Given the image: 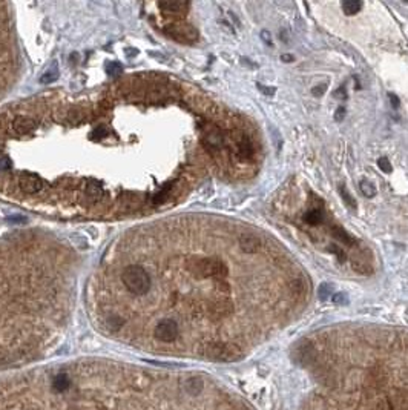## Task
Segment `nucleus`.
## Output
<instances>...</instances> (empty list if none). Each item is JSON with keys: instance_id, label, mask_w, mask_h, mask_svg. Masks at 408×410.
I'll use <instances>...</instances> for the list:
<instances>
[{"instance_id": "393cba45", "label": "nucleus", "mask_w": 408, "mask_h": 410, "mask_svg": "<svg viewBox=\"0 0 408 410\" xmlns=\"http://www.w3.org/2000/svg\"><path fill=\"white\" fill-rule=\"evenodd\" d=\"M388 98H390V103H391V108L393 109H397L399 106H400V101H399V98H397V95L396 94H388Z\"/></svg>"}, {"instance_id": "6e6552de", "label": "nucleus", "mask_w": 408, "mask_h": 410, "mask_svg": "<svg viewBox=\"0 0 408 410\" xmlns=\"http://www.w3.org/2000/svg\"><path fill=\"white\" fill-rule=\"evenodd\" d=\"M238 247L244 253H258L263 249V240L259 235L252 232H243L238 237Z\"/></svg>"}, {"instance_id": "f03ea898", "label": "nucleus", "mask_w": 408, "mask_h": 410, "mask_svg": "<svg viewBox=\"0 0 408 410\" xmlns=\"http://www.w3.org/2000/svg\"><path fill=\"white\" fill-rule=\"evenodd\" d=\"M224 265L180 250L173 220L125 231L101 257L86 306L103 337L144 353L234 363L270 332L240 304L203 289Z\"/></svg>"}, {"instance_id": "a211bd4d", "label": "nucleus", "mask_w": 408, "mask_h": 410, "mask_svg": "<svg viewBox=\"0 0 408 410\" xmlns=\"http://www.w3.org/2000/svg\"><path fill=\"white\" fill-rule=\"evenodd\" d=\"M378 166H379L381 171H384V172H387V174H390V172L393 171V166H391V163H390V160H388L387 157H381V159L378 160Z\"/></svg>"}, {"instance_id": "f257e3e1", "label": "nucleus", "mask_w": 408, "mask_h": 410, "mask_svg": "<svg viewBox=\"0 0 408 410\" xmlns=\"http://www.w3.org/2000/svg\"><path fill=\"white\" fill-rule=\"evenodd\" d=\"M183 100L161 74L42 92L0 108V198L63 220L149 217L178 198L166 116Z\"/></svg>"}, {"instance_id": "1a4fd4ad", "label": "nucleus", "mask_w": 408, "mask_h": 410, "mask_svg": "<svg viewBox=\"0 0 408 410\" xmlns=\"http://www.w3.org/2000/svg\"><path fill=\"white\" fill-rule=\"evenodd\" d=\"M287 292L293 301L298 303L307 293V283L303 278H293L287 283Z\"/></svg>"}, {"instance_id": "39448f33", "label": "nucleus", "mask_w": 408, "mask_h": 410, "mask_svg": "<svg viewBox=\"0 0 408 410\" xmlns=\"http://www.w3.org/2000/svg\"><path fill=\"white\" fill-rule=\"evenodd\" d=\"M306 375L298 410H408V335L328 332L301 341Z\"/></svg>"}, {"instance_id": "2eb2a0df", "label": "nucleus", "mask_w": 408, "mask_h": 410, "mask_svg": "<svg viewBox=\"0 0 408 410\" xmlns=\"http://www.w3.org/2000/svg\"><path fill=\"white\" fill-rule=\"evenodd\" d=\"M339 195L342 197V200H344V203L348 206V208H352V209H356V200L352 197V194L344 188V186H339Z\"/></svg>"}, {"instance_id": "b1692460", "label": "nucleus", "mask_w": 408, "mask_h": 410, "mask_svg": "<svg viewBox=\"0 0 408 410\" xmlns=\"http://www.w3.org/2000/svg\"><path fill=\"white\" fill-rule=\"evenodd\" d=\"M325 91H327V85H318V86H315V88L312 89V94H313L315 97H321Z\"/></svg>"}, {"instance_id": "f3484780", "label": "nucleus", "mask_w": 408, "mask_h": 410, "mask_svg": "<svg viewBox=\"0 0 408 410\" xmlns=\"http://www.w3.org/2000/svg\"><path fill=\"white\" fill-rule=\"evenodd\" d=\"M328 250L331 252V253H335L336 257H338V260L341 263H344L345 260H347V255H345V252L339 247V246H336V244H330L328 246Z\"/></svg>"}, {"instance_id": "7ed1b4c3", "label": "nucleus", "mask_w": 408, "mask_h": 410, "mask_svg": "<svg viewBox=\"0 0 408 410\" xmlns=\"http://www.w3.org/2000/svg\"><path fill=\"white\" fill-rule=\"evenodd\" d=\"M206 374L83 358L0 375V410H213Z\"/></svg>"}, {"instance_id": "ddd939ff", "label": "nucleus", "mask_w": 408, "mask_h": 410, "mask_svg": "<svg viewBox=\"0 0 408 410\" xmlns=\"http://www.w3.org/2000/svg\"><path fill=\"white\" fill-rule=\"evenodd\" d=\"M359 189H361V192L367 197V198H373V197H376V194H378V189H376V186L372 183V181H368V180H361V183H359Z\"/></svg>"}, {"instance_id": "5701e85b", "label": "nucleus", "mask_w": 408, "mask_h": 410, "mask_svg": "<svg viewBox=\"0 0 408 410\" xmlns=\"http://www.w3.org/2000/svg\"><path fill=\"white\" fill-rule=\"evenodd\" d=\"M333 95H335L336 98H341V100H345L347 98V89H345V86L342 85V86H339L335 92H333Z\"/></svg>"}, {"instance_id": "20e7f679", "label": "nucleus", "mask_w": 408, "mask_h": 410, "mask_svg": "<svg viewBox=\"0 0 408 410\" xmlns=\"http://www.w3.org/2000/svg\"><path fill=\"white\" fill-rule=\"evenodd\" d=\"M79 257L63 240L20 232L0 240V375L49 355L71 326Z\"/></svg>"}, {"instance_id": "9b49d317", "label": "nucleus", "mask_w": 408, "mask_h": 410, "mask_svg": "<svg viewBox=\"0 0 408 410\" xmlns=\"http://www.w3.org/2000/svg\"><path fill=\"white\" fill-rule=\"evenodd\" d=\"M331 235L335 237L338 241H341V243H344V244H347V246H355L356 244V238H353L347 231H344L341 226H333L331 228Z\"/></svg>"}, {"instance_id": "6ab92c4d", "label": "nucleus", "mask_w": 408, "mask_h": 410, "mask_svg": "<svg viewBox=\"0 0 408 410\" xmlns=\"http://www.w3.org/2000/svg\"><path fill=\"white\" fill-rule=\"evenodd\" d=\"M331 300H333V303H335V304H344V303H347V295L342 293V292L333 293Z\"/></svg>"}, {"instance_id": "412c9836", "label": "nucleus", "mask_w": 408, "mask_h": 410, "mask_svg": "<svg viewBox=\"0 0 408 410\" xmlns=\"http://www.w3.org/2000/svg\"><path fill=\"white\" fill-rule=\"evenodd\" d=\"M345 108L344 106H339L336 111H335V122H342L344 120V117H345Z\"/></svg>"}, {"instance_id": "dca6fc26", "label": "nucleus", "mask_w": 408, "mask_h": 410, "mask_svg": "<svg viewBox=\"0 0 408 410\" xmlns=\"http://www.w3.org/2000/svg\"><path fill=\"white\" fill-rule=\"evenodd\" d=\"M318 293H319L321 300H327L330 295H333V286L330 283H322L321 287H319V290H318Z\"/></svg>"}, {"instance_id": "a878e982", "label": "nucleus", "mask_w": 408, "mask_h": 410, "mask_svg": "<svg viewBox=\"0 0 408 410\" xmlns=\"http://www.w3.org/2000/svg\"><path fill=\"white\" fill-rule=\"evenodd\" d=\"M281 60L285 62V63H292V62H295V57L292 54H282L281 56Z\"/></svg>"}, {"instance_id": "0eeeda50", "label": "nucleus", "mask_w": 408, "mask_h": 410, "mask_svg": "<svg viewBox=\"0 0 408 410\" xmlns=\"http://www.w3.org/2000/svg\"><path fill=\"white\" fill-rule=\"evenodd\" d=\"M255 154H256V149H255V144L252 141V138L246 134H241V135H235V147H234V152L232 156L238 160V162H252L255 159Z\"/></svg>"}, {"instance_id": "aec40b11", "label": "nucleus", "mask_w": 408, "mask_h": 410, "mask_svg": "<svg viewBox=\"0 0 408 410\" xmlns=\"http://www.w3.org/2000/svg\"><path fill=\"white\" fill-rule=\"evenodd\" d=\"M256 86H258V91L259 92H263L264 95H269V97L276 92L275 88H270V86H266V85H261V83H256Z\"/></svg>"}, {"instance_id": "4468645a", "label": "nucleus", "mask_w": 408, "mask_h": 410, "mask_svg": "<svg viewBox=\"0 0 408 410\" xmlns=\"http://www.w3.org/2000/svg\"><path fill=\"white\" fill-rule=\"evenodd\" d=\"M361 8L362 2H358V0H345V2H342V10L348 16H355L356 13L361 11Z\"/></svg>"}, {"instance_id": "f8f14e48", "label": "nucleus", "mask_w": 408, "mask_h": 410, "mask_svg": "<svg viewBox=\"0 0 408 410\" xmlns=\"http://www.w3.org/2000/svg\"><path fill=\"white\" fill-rule=\"evenodd\" d=\"M304 221L310 226H318L322 221V212L319 209H310L304 214Z\"/></svg>"}, {"instance_id": "4be33fe9", "label": "nucleus", "mask_w": 408, "mask_h": 410, "mask_svg": "<svg viewBox=\"0 0 408 410\" xmlns=\"http://www.w3.org/2000/svg\"><path fill=\"white\" fill-rule=\"evenodd\" d=\"M261 40H263L267 46H272V45H273V42H272V35H270V32H269L267 29L261 31Z\"/></svg>"}, {"instance_id": "9d476101", "label": "nucleus", "mask_w": 408, "mask_h": 410, "mask_svg": "<svg viewBox=\"0 0 408 410\" xmlns=\"http://www.w3.org/2000/svg\"><path fill=\"white\" fill-rule=\"evenodd\" d=\"M352 268L361 275H370L373 272V268H372V265H370L368 258H362L361 255L359 257L356 255L352 258Z\"/></svg>"}, {"instance_id": "423d86ee", "label": "nucleus", "mask_w": 408, "mask_h": 410, "mask_svg": "<svg viewBox=\"0 0 408 410\" xmlns=\"http://www.w3.org/2000/svg\"><path fill=\"white\" fill-rule=\"evenodd\" d=\"M20 53L10 7L0 4V98L5 97L20 76Z\"/></svg>"}]
</instances>
